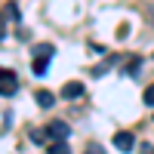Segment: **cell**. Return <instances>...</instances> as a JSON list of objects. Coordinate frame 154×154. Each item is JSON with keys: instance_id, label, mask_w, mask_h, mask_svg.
<instances>
[{"instance_id": "1", "label": "cell", "mask_w": 154, "mask_h": 154, "mask_svg": "<svg viewBox=\"0 0 154 154\" xmlns=\"http://www.w3.org/2000/svg\"><path fill=\"white\" fill-rule=\"evenodd\" d=\"M16 93H19V77L6 68H0V96H16Z\"/></svg>"}, {"instance_id": "2", "label": "cell", "mask_w": 154, "mask_h": 154, "mask_svg": "<svg viewBox=\"0 0 154 154\" xmlns=\"http://www.w3.org/2000/svg\"><path fill=\"white\" fill-rule=\"evenodd\" d=\"M46 133H49V139H68V123L65 120H49V126H46Z\"/></svg>"}, {"instance_id": "3", "label": "cell", "mask_w": 154, "mask_h": 154, "mask_svg": "<svg viewBox=\"0 0 154 154\" xmlns=\"http://www.w3.org/2000/svg\"><path fill=\"white\" fill-rule=\"evenodd\" d=\"M133 145H136L133 133H117V136H114V148H117V151H133Z\"/></svg>"}, {"instance_id": "4", "label": "cell", "mask_w": 154, "mask_h": 154, "mask_svg": "<svg viewBox=\"0 0 154 154\" xmlns=\"http://www.w3.org/2000/svg\"><path fill=\"white\" fill-rule=\"evenodd\" d=\"M62 96H65V99H80L83 96V83H77V80L65 83V86H62Z\"/></svg>"}, {"instance_id": "5", "label": "cell", "mask_w": 154, "mask_h": 154, "mask_svg": "<svg viewBox=\"0 0 154 154\" xmlns=\"http://www.w3.org/2000/svg\"><path fill=\"white\" fill-rule=\"evenodd\" d=\"M56 56V46L53 43H37L34 46V59H53Z\"/></svg>"}, {"instance_id": "6", "label": "cell", "mask_w": 154, "mask_h": 154, "mask_svg": "<svg viewBox=\"0 0 154 154\" xmlns=\"http://www.w3.org/2000/svg\"><path fill=\"white\" fill-rule=\"evenodd\" d=\"M46 151H49V154H71V151H68V145H65V139H53Z\"/></svg>"}, {"instance_id": "7", "label": "cell", "mask_w": 154, "mask_h": 154, "mask_svg": "<svg viewBox=\"0 0 154 154\" xmlns=\"http://www.w3.org/2000/svg\"><path fill=\"white\" fill-rule=\"evenodd\" d=\"M53 102H56L53 93H46V89H40V93H37V105H40V108H53Z\"/></svg>"}, {"instance_id": "8", "label": "cell", "mask_w": 154, "mask_h": 154, "mask_svg": "<svg viewBox=\"0 0 154 154\" xmlns=\"http://www.w3.org/2000/svg\"><path fill=\"white\" fill-rule=\"evenodd\" d=\"M49 68V59H34V74H46Z\"/></svg>"}, {"instance_id": "9", "label": "cell", "mask_w": 154, "mask_h": 154, "mask_svg": "<svg viewBox=\"0 0 154 154\" xmlns=\"http://www.w3.org/2000/svg\"><path fill=\"white\" fill-rule=\"evenodd\" d=\"M142 99H145V105H148V108L154 105V83H151V86L145 89V93H142Z\"/></svg>"}, {"instance_id": "10", "label": "cell", "mask_w": 154, "mask_h": 154, "mask_svg": "<svg viewBox=\"0 0 154 154\" xmlns=\"http://www.w3.org/2000/svg\"><path fill=\"white\" fill-rule=\"evenodd\" d=\"M86 154H105V151H102L99 145H89V148H86Z\"/></svg>"}, {"instance_id": "11", "label": "cell", "mask_w": 154, "mask_h": 154, "mask_svg": "<svg viewBox=\"0 0 154 154\" xmlns=\"http://www.w3.org/2000/svg\"><path fill=\"white\" fill-rule=\"evenodd\" d=\"M0 37H3V16H0Z\"/></svg>"}]
</instances>
